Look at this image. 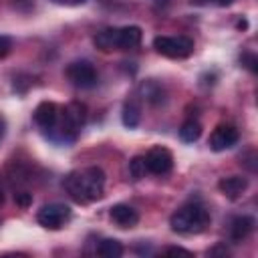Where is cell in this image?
Segmentation results:
<instances>
[{"label":"cell","mask_w":258,"mask_h":258,"mask_svg":"<svg viewBox=\"0 0 258 258\" xmlns=\"http://www.w3.org/2000/svg\"><path fill=\"white\" fill-rule=\"evenodd\" d=\"M141 91H143V97L149 101V103H161L165 93H163V87L155 81H147L141 85Z\"/></svg>","instance_id":"16"},{"label":"cell","mask_w":258,"mask_h":258,"mask_svg":"<svg viewBox=\"0 0 258 258\" xmlns=\"http://www.w3.org/2000/svg\"><path fill=\"white\" fill-rule=\"evenodd\" d=\"M218 189L228 200H238L248 189V179L244 175H228V177H222L218 181Z\"/></svg>","instance_id":"10"},{"label":"cell","mask_w":258,"mask_h":258,"mask_svg":"<svg viewBox=\"0 0 258 258\" xmlns=\"http://www.w3.org/2000/svg\"><path fill=\"white\" fill-rule=\"evenodd\" d=\"M143 159H145V169L149 173H155V175H165L173 167V155H171V151L167 147H161V145L151 147Z\"/></svg>","instance_id":"6"},{"label":"cell","mask_w":258,"mask_h":258,"mask_svg":"<svg viewBox=\"0 0 258 258\" xmlns=\"http://www.w3.org/2000/svg\"><path fill=\"white\" fill-rule=\"evenodd\" d=\"M143 38V32L139 26H109V28H103L101 32L95 34L93 42L99 50L103 52H109V50H129V48H135L139 46Z\"/></svg>","instance_id":"3"},{"label":"cell","mask_w":258,"mask_h":258,"mask_svg":"<svg viewBox=\"0 0 258 258\" xmlns=\"http://www.w3.org/2000/svg\"><path fill=\"white\" fill-rule=\"evenodd\" d=\"M212 222L210 212L206 210L204 204L200 202H189L185 206H181L171 218H169V226L173 232L177 234H202Z\"/></svg>","instance_id":"2"},{"label":"cell","mask_w":258,"mask_h":258,"mask_svg":"<svg viewBox=\"0 0 258 258\" xmlns=\"http://www.w3.org/2000/svg\"><path fill=\"white\" fill-rule=\"evenodd\" d=\"M97 254L103 256V258H119V256H123V246L115 238H105V240L99 242Z\"/></svg>","instance_id":"14"},{"label":"cell","mask_w":258,"mask_h":258,"mask_svg":"<svg viewBox=\"0 0 258 258\" xmlns=\"http://www.w3.org/2000/svg\"><path fill=\"white\" fill-rule=\"evenodd\" d=\"M69 81L79 89H93L97 85V71L87 60H77L67 67Z\"/></svg>","instance_id":"5"},{"label":"cell","mask_w":258,"mask_h":258,"mask_svg":"<svg viewBox=\"0 0 258 258\" xmlns=\"http://www.w3.org/2000/svg\"><path fill=\"white\" fill-rule=\"evenodd\" d=\"M4 133H6V121H4V117H0V139L4 137Z\"/></svg>","instance_id":"22"},{"label":"cell","mask_w":258,"mask_h":258,"mask_svg":"<svg viewBox=\"0 0 258 258\" xmlns=\"http://www.w3.org/2000/svg\"><path fill=\"white\" fill-rule=\"evenodd\" d=\"M54 2H60V4H83L85 0H54Z\"/></svg>","instance_id":"23"},{"label":"cell","mask_w":258,"mask_h":258,"mask_svg":"<svg viewBox=\"0 0 258 258\" xmlns=\"http://www.w3.org/2000/svg\"><path fill=\"white\" fill-rule=\"evenodd\" d=\"M14 202H16L18 206L26 208V206L32 204V194H28V191H18V194H14Z\"/></svg>","instance_id":"19"},{"label":"cell","mask_w":258,"mask_h":258,"mask_svg":"<svg viewBox=\"0 0 258 258\" xmlns=\"http://www.w3.org/2000/svg\"><path fill=\"white\" fill-rule=\"evenodd\" d=\"M145 159L143 157H133L131 161H129V173H131V177L133 179H141L143 175H145Z\"/></svg>","instance_id":"17"},{"label":"cell","mask_w":258,"mask_h":258,"mask_svg":"<svg viewBox=\"0 0 258 258\" xmlns=\"http://www.w3.org/2000/svg\"><path fill=\"white\" fill-rule=\"evenodd\" d=\"M71 216V210L62 204H48V206H42L36 214V222L42 226V228H48V230H58L62 228V224L69 220Z\"/></svg>","instance_id":"7"},{"label":"cell","mask_w":258,"mask_h":258,"mask_svg":"<svg viewBox=\"0 0 258 258\" xmlns=\"http://www.w3.org/2000/svg\"><path fill=\"white\" fill-rule=\"evenodd\" d=\"M254 224L256 222H254L252 216H238V218H234V222L230 226V238H232V242H244L252 234Z\"/></svg>","instance_id":"12"},{"label":"cell","mask_w":258,"mask_h":258,"mask_svg":"<svg viewBox=\"0 0 258 258\" xmlns=\"http://www.w3.org/2000/svg\"><path fill=\"white\" fill-rule=\"evenodd\" d=\"M200 135H202V125H200V121L187 119V121L181 123V127H179V137H181V141L194 143V141L200 139Z\"/></svg>","instance_id":"15"},{"label":"cell","mask_w":258,"mask_h":258,"mask_svg":"<svg viewBox=\"0 0 258 258\" xmlns=\"http://www.w3.org/2000/svg\"><path fill=\"white\" fill-rule=\"evenodd\" d=\"M2 204H4V191L0 189V206H2Z\"/></svg>","instance_id":"25"},{"label":"cell","mask_w":258,"mask_h":258,"mask_svg":"<svg viewBox=\"0 0 258 258\" xmlns=\"http://www.w3.org/2000/svg\"><path fill=\"white\" fill-rule=\"evenodd\" d=\"M153 48L167 58H187L194 52V40L187 36H157Z\"/></svg>","instance_id":"4"},{"label":"cell","mask_w":258,"mask_h":258,"mask_svg":"<svg viewBox=\"0 0 258 258\" xmlns=\"http://www.w3.org/2000/svg\"><path fill=\"white\" fill-rule=\"evenodd\" d=\"M155 2H165V0H155Z\"/></svg>","instance_id":"26"},{"label":"cell","mask_w":258,"mask_h":258,"mask_svg":"<svg viewBox=\"0 0 258 258\" xmlns=\"http://www.w3.org/2000/svg\"><path fill=\"white\" fill-rule=\"evenodd\" d=\"M109 216H111V220H113L119 228H133V226H137V222H139L137 210H133V208L127 206V204H115V206L109 210Z\"/></svg>","instance_id":"11"},{"label":"cell","mask_w":258,"mask_h":258,"mask_svg":"<svg viewBox=\"0 0 258 258\" xmlns=\"http://www.w3.org/2000/svg\"><path fill=\"white\" fill-rule=\"evenodd\" d=\"M165 254H185V256H191V252L189 250H185V248H181V246H171V248H167L165 250Z\"/></svg>","instance_id":"21"},{"label":"cell","mask_w":258,"mask_h":258,"mask_svg":"<svg viewBox=\"0 0 258 258\" xmlns=\"http://www.w3.org/2000/svg\"><path fill=\"white\" fill-rule=\"evenodd\" d=\"M238 137H240V133L234 125H228V123L218 125L210 135V147L214 151H226L238 143Z\"/></svg>","instance_id":"9"},{"label":"cell","mask_w":258,"mask_h":258,"mask_svg":"<svg viewBox=\"0 0 258 258\" xmlns=\"http://www.w3.org/2000/svg\"><path fill=\"white\" fill-rule=\"evenodd\" d=\"M121 119H123V125L129 127V129H135V127L139 125V119H141V107H139V103H137L135 99L125 101Z\"/></svg>","instance_id":"13"},{"label":"cell","mask_w":258,"mask_h":258,"mask_svg":"<svg viewBox=\"0 0 258 258\" xmlns=\"http://www.w3.org/2000/svg\"><path fill=\"white\" fill-rule=\"evenodd\" d=\"M64 189L69 196L79 204H91L99 198H103L105 191V171L97 165L83 167L77 171H71L64 177Z\"/></svg>","instance_id":"1"},{"label":"cell","mask_w":258,"mask_h":258,"mask_svg":"<svg viewBox=\"0 0 258 258\" xmlns=\"http://www.w3.org/2000/svg\"><path fill=\"white\" fill-rule=\"evenodd\" d=\"M240 60H242V64H244V67H248L252 73H256V71H258V67H256V64H258V58H256L252 52L242 54V56H240Z\"/></svg>","instance_id":"18"},{"label":"cell","mask_w":258,"mask_h":258,"mask_svg":"<svg viewBox=\"0 0 258 258\" xmlns=\"http://www.w3.org/2000/svg\"><path fill=\"white\" fill-rule=\"evenodd\" d=\"M34 123L42 129V133L44 135H48L54 127H56V123H58V117H60V109H58V105L56 103H52V101H42V103H38V107L34 109Z\"/></svg>","instance_id":"8"},{"label":"cell","mask_w":258,"mask_h":258,"mask_svg":"<svg viewBox=\"0 0 258 258\" xmlns=\"http://www.w3.org/2000/svg\"><path fill=\"white\" fill-rule=\"evenodd\" d=\"M212 2H216L218 6H230L234 0H212Z\"/></svg>","instance_id":"24"},{"label":"cell","mask_w":258,"mask_h":258,"mask_svg":"<svg viewBox=\"0 0 258 258\" xmlns=\"http://www.w3.org/2000/svg\"><path fill=\"white\" fill-rule=\"evenodd\" d=\"M10 48H12V40H10V36L0 34V58H4V56L10 52Z\"/></svg>","instance_id":"20"}]
</instances>
